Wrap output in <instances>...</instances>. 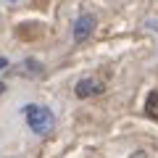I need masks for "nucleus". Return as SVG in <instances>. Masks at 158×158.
I'll list each match as a JSON object with an SVG mask.
<instances>
[{
  "mask_svg": "<svg viewBox=\"0 0 158 158\" xmlns=\"http://www.w3.org/2000/svg\"><path fill=\"white\" fill-rule=\"evenodd\" d=\"M92 32H95V16H92V13L79 16L77 24H74V42H85V40H90Z\"/></svg>",
  "mask_w": 158,
  "mask_h": 158,
  "instance_id": "obj_3",
  "label": "nucleus"
},
{
  "mask_svg": "<svg viewBox=\"0 0 158 158\" xmlns=\"http://www.w3.org/2000/svg\"><path fill=\"white\" fill-rule=\"evenodd\" d=\"M145 113H148L150 118H156V121H158V90H153L150 95L145 98Z\"/></svg>",
  "mask_w": 158,
  "mask_h": 158,
  "instance_id": "obj_4",
  "label": "nucleus"
},
{
  "mask_svg": "<svg viewBox=\"0 0 158 158\" xmlns=\"http://www.w3.org/2000/svg\"><path fill=\"white\" fill-rule=\"evenodd\" d=\"M24 118H27V127L34 135H48V132L56 127V116L48 106H40V103H27L24 106Z\"/></svg>",
  "mask_w": 158,
  "mask_h": 158,
  "instance_id": "obj_1",
  "label": "nucleus"
},
{
  "mask_svg": "<svg viewBox=\"0 0 158 158\" xmlns=\"http://www.w3.org/2000/svg\"><path fill=\"white\" fill-rule=\"evenodd\" d=\"M103 92H106V82L98 79V77H82L77 85H74V95L82 98V100L98 98V95H103Z\"/></svg>",
  "mask_w": 158,
  "mask_h": 158,
  "instance_id": "obj_2",
  "label": "nucleus"
},
{
  "mask_svg": "<svg viewBox=\"0 0 158 158\" xmlns=\"http://www.w3.org/2000/svg\"><path fill=\"white\" fill-rule=\"evenodd\" d=\"M3 92H6V82H0V95H3Z\"/></svg>",
  "mask_w": 158,
  "mask_h": 158,
  "instance_id": "obj_6",
  "label": "nucleus"
},
{
  "mask_svg": "<svg viewBox=\"0 0 158 158\" xmlns=\"http://www.w3.org/2000/svg\"><path fill=\"white\" fill-rule=\"evenodd\" d=\"M6 66H8V58H3V56H0V71H3Z\"/></svg>",
  "mask_w": 158,
  "mask_h": 158,
  "instance_id": "obj_5",
  "label": "nucleus"
},
{
  "mask_svg": "<svg viewBox=\"0 0 158 158\" xmlns=\"http://www.w3.org/2000/svg\"><path fill=\"white\" fill-rule=\"evenodd\" d=\"M8 3H16V0H8Z\"/></svg>",
  "mask_w": 158,
  "mask_h": 158,
  "instance_id": "obj_7",
  "label": "nucleus"
}]
</instances>
